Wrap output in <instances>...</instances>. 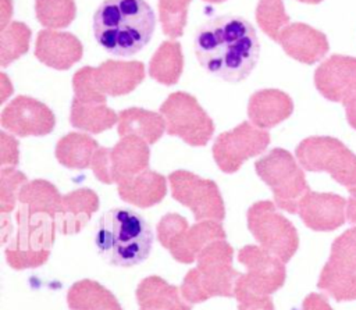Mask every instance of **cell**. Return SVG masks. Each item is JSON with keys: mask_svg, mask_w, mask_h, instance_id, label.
Here are the masks:
<instances>
[{"mask_svg": "<svg viewBox=\"0 0 356 310\" xmlns=\"http://www.w3.org/2000/svg\"><path fill=\"white\" fill-rule=\"evenodd\" d=\"M195 54L200 65L227 82H239L256 67L260 53L253 25L235 15L207 19L195 33Z\"/></svg>", "mask_w": 356, "mask_h": 310, "instance_id": "6da1fadb", "label": "cell"}, {"mask_svg": "<svg viewBox=\"0 0 356 310\" xmlns=\"http://www.w3.org/2000/svg\"><path fill=\"white\" fill-rule=\"evenodd\" d=\"M154 28V11L145 0H103L93 15L97 43L114 56L128 57L142 50Z\"/></svg>", "mask_w": 356, "mask_h": 310, "instance_id": "7a4b0ae2", "label": "cell"}, {"mask_svg": "<svg viewBox=\"0 0 356 310\" xmlns=\"http://www.w3.org/2000/svg\"><path fill=\"white\" fill-rule=\"evenodd\" d=\"M93 239L99 254L108 264L132 267L147 259L154 235L140 214L114 207L97 220Z\"/></svg>", "mask_w": 356, "mask_h": 310, "instance_id": "3957f363", "label": "cell"}, {"mask_svg": "<svg viewBox=\"0 0 356 310\" xmlns=\"http://www.w3.org/2000/svg\"><path fill=\"white\" fill-rule=\"evenodd\" d=\"M54 234L53 217L46 213H31L25 204L17 210L15 227L3 214L1 235L7 263L15 270L42 266L50 254Z\"/></svg>", "mask_w": 356, "mask_h": 310, "instance_id": "277c9868", "label": "cell"}, {"mask_svg": "<svg viewBox=\"0 0 356 310\" xmlns=\"http://www.w3.org/2000/svg\"><path fill=\"white\" fill-rule=\"evenodd\" d=\"M239 275L232 267V247L225 239H217L197 254L196 267L185 275L181 293L191 304L214 296L231 297Z\"/></svg>", "mask_w": 356, "mask_h": 310, "instance_id": "5b68a950", "label": "cell"}, {"mask_svg": "<svg viewBox=\"0 0 356 310\" xmlns=\"http://www.w3.org/2000/svg\"><path fill=\"white\" fill-rule=\"evenodd\" d=\"M295 154L305 170L328 172L350 196H356V154L341 140L331 136H310L298 145Z\"/></svg>", "mask_w": 356, "mask_h": 310, "instance_id": "8992f818", "label": "cell"}, {"mask_svg": "<svg viewBox=\"0 0 356 310\" xmlns=\"http://www.w3.org/2000/svg\"><path fill=\"white\" fill-rule=\"evenodd\" d=\"M257 175L270 186L275 206L295 214L300 199L310 190L305 172L285 149L275 147L254 163Z\"/></svg>", "mask_w": 356, "mask_h": 310, "instance_id": "52a82bcc", "label": "cell"}, {"mask_svg": "<svg viewBox=\"0 0 356 310\" xmlns=\"http://www.w3.org/2000/svg\"><path fill=\"white\" fill-rule=\"evenodd\" d=\"M248 227L260 246L271 254L289 261L299 246V238L293 224L277 211L270 200H260L248 210Z\"/></svg>", "mask_w": 356, "mask_h": 310, "instance_id": "ba28073f", "label": "cell"}, {"mask_svg": "<svg viewBox=\"0 0 356 310\" xmlns=\"http://www.w3.org/2000/svg\"><path fill=\"white\" fill-rule=\"evenodd\" d=\"M317 286L337 302L356 300V227L332 242Z\"/></svg>", "mask_w": 356, "mask_h": 310, "instance_id": "9c48e42d", "label": "cell"}, {"mask_svg": "<svg viewBox=\"0 0 356 310\" xmlns=\"http://www.w3.org/2000/svg\"><path fill=\"white\" fill-rule=\"evenodd\" d=\"M168 135L191 146H204L214 132V124L197 100L185 92L171 93L160 106Z\"/></svg>", "mask_w": 356, "mask_h": 310, "instance_id": "30bf717a", "label": "cell"}, {"mask_svg": "<svg viewBox=\"0 0 356 310\" xmlns=\"http://www.w3.org/2000/svg\"><path fill=\"white\" fill-rule=\"evenodd\" d=\"M149 143L143 139L127 135L111 147H99L93 156L90 168L95 177L103 183L118 181L147 170Z\"/></svg>", "mask_w": 356, "mask_h": 310, "instance_id": "8fae6325", "label": "cell"}, {"mask_svg": "<svg viewBox=\"0 0 356 310\" xmlns=\"http://www.w3.org/2000/svg\"><path fill=\"white\" fill-rule=\"evenodd\" d=\"M172 197L191 209L196 221H222L224 200L214 181L204 179L189 171H174L168 177Z\"/></svg>", "mask_w": 356, "mask_h": 310, "instance_id": "7c38bea8", "label": "cell"}, {"mask_svg": "<svg viewBox=\"0 0 356 310\" xmlns=\"http://www.w3.org/2000/svg\"><path fill=\"white\" fill-rule=\"evenodd\" d=\"M270 143V135L250 122H242L217 136L213 157L218 168L227 174L236 172L243 161L260 154Z\"/></svg>", "mask_w": 356, "mask_h": 310, "instance_id": "4fadbf2b", "label": "cell"}, {"mask_svg": "<svg viewBox=\"0 0 356 310\" xmlns=\"http://www.w3.org/2000/svg\"><path fill=\"white\" fill-rule=\"evenodd\" d=\"M56 118L43 103L28 96H18L1 113V125L18 136H42L53 131Z\"/></svg>", "mask_w": 356, "mask_h": 310, "instance_id": "5bb4252c", "label": "cell"}, {"mask_svg": "<svg viewBox=\"0 0 356 310\" xmlns=\"http://www.w3.org/2000/svg\"><path fill=\"white\" fill-rule=\"evenodd\" d=\"M238 260L248 272L241 275L253 291L271 295L285 282V263L261 246L248 245L238 252Z\"/></svg>", "mask_w": 356, "mask_h": 310, "instance_id": "9a60e30c", "label": "cell"}, {"mask_svg": "<svg viewBox=\"0 0 356 310\" xmlns=\"http://www.w3.org/2000/svg\"><path fill=\"white\" fill-rule=\"evenodd\" d=\"M317 90L331 101L343 106L356 100V58L348 56H331L321 63L314 72Z\"/></svg>", "mask_w": 356, "mask_h": 310, "instance_id": "2e32d148", "label": "cell"}, {"mask_svg": "<svg viewBox=\"0 0 356 310\" xmlns=\"http://www.w3.org/2000/svg\"><path fill=\"white\" fill-rule=\"evenodd\" d=\"M298 214L313 231H334L346 221V199L309 190L299 202Z\"/></svg>", "mask_w": 356, "mask_h": 310, "instance_id": "e0dca14e", "label": "cell"}, {"mask_svg": "<svg viewBox=\"0 0 356 310\" xmlns=\"http://www.w3.org/2000/svg\"><path fill=\"white\" fill-rule=\"evenodd\" d=\"M277 42L288 56L305 64L317 63L330 49L324 33L302 22L288 24L281 31Z\"/></svg>", "mask_w": 356, "mask_h": 310, "instance_id": "ac0fdd59", "label": "cell"}, {"mask_svg": "<svg viewBox=\"0 0 356 310\" xmlns=\"http://www.w3.org/2000/svg\"><path fill=\"white\" fill-rule=\"evenodd\" d=\"M35 56L50 68L68 70L81 60L82 44L72 33L44 29L36 38Z\"/></svg>", "mask_w": 356, "mask_h": 310, "instance_id": "d6986e66", "label": "cell"}, {"mask_svg": "<svg viewBox=\"0 0 356 310\" xmlns=\"http://www.w3.org/2000/svg\"><path fill=\"white\" fill-rule=\"evenodd\" d=\"M99 209V197L89 188H79L63 196L58 210L53 215L56 231L63 235L79 232Z\"/></svg>", "mask_w": 356, "mask_h": 310, "instance_id": "ffe728a7", "label": "cell"}, {"mask_svg": "<svg viewBox=\"0 0 356 310\" xmlns=\"http://www.w3.org/2000/svg\"><path fill=\"white\" fill-rule=\"evenodd\" d=\"M217 239H225V231L220 221L202 220L181 231L165 249L177 261L191 264L209 243Z\"/></svg>", "mask_w": 356, "mask_h": 310, "instance_id": "44dd1931", "label": "cell"}, {"mask_svg": "<svg viewBox=\"0 0 356 310\" xmlns=\"http://www.w3.org/2000/svg\"><path fill=\"white\" fill-rule=\"evenodd\" d=\"M93 78L104 96H121L132 92L145 78L140 61L107 60L93 67Z\"/></svg>", "mask_w": 356, "mask_h": 310, "instance_id": "7402d4cb", "label": "cell"}, {"mask_svg": "<svg viewBox=\"0 0 356 310\" xmlns=\"http://www.w3.org/2000/svg\"><path fill=\"white\" fill-rule=\"evenodd\" d=\"M293 111L292 99L278 89H261L252 95L248 115L253 125L268 129L286 120Z\"/></svg>", "mask_w": 356, "mask_h": 310, "instance_id": "603a6c76", "label": "cell"}, {"mask_svg": "<svg viewBox=\"0 0 356 310\" xmlns=\"http://www.w3.org/2000/svg\"><path fill=\"white\" fill-rule=\"evenodd\" d=\"M120 197L138 207H152L167 193V179L152 170H145L117 182Z\"/></svg>", "mask_w": 356, "mask_h": 310, "instance_id": "cb8c5ba5", "label": "cell"}, {"mask_svg": "<svg viewBox=\"0 0 356 310\" xmlns=\"http://www.w3.org/2000/svg\"><path fill=\"white\" fill-rule=\"evenodd\" d=\"M136 300L140 310H191L181 289L160 277L150 275L136 288Z\"/></svg>", "mask_w": 356, "mask_h": 310, "instance_id": "d4e9b609", "label": "cell"}, {"mask_svg": "<svg viewBox=\"0 0 356 310\" xmlns=\"http://www.w3.org/2000/svg\"><path fill=\"white\" fill-rule=\"evenodd\" d=\"M117 129L120 136L134 135L152 145L156 143L164 133L165 121L161 114L132 107L122 110L118 114Z\"/></svg>", "mask_w": 356, "mask_h": 310, "instance_id": "484cf974", "label": "cell"}, {"mask_svg": "<svg viewBox=\"0 0 356 310\" xmlns=\"http://www.w3.org/2000/svg\"><path fill=\"white\" fill-rule=\"evenodd\" d=\"M70 310H122L115 296L92 279H81L68 289Z\"/></svg>", "mask_w": 356, "mask_h": 310, "instance_id": "4316f807", "label": "cell"}, {"mask_svg": "<svg viewBox=\"0 0 356 310\" xmlns=\"http://www.w3.org/2000/svg\"><path fill=\"white\" fill-rule=\"evenodd\" d=\"M70 122L74 128L89 133H100L118 122V115L104 103H86L74 99Z\"/></svg>", "mask_w": 356, "mask_h": 310, "instance_id": "83f0119b", "label": "cell"}, {"mask_svg": "<svg viewBox=\"0 0 356 310\" xmlns=\"http://www.w3.org/2000/svg\"><path fill=\"white\" fill-rule=\"evenodd\" d=\"M97 149V142L89 135L71 132L57 142L54 153L64 167L83 170L90 167Z\"/></svg>", "mask_w": 356, "mask_h": 310, "instance_id": "f1b7e54d", "label": "cell"}, {"mask_svg": "<svg viewBox=\"0 0 356 310\" xmlns=\"http://www.w3.org/2000/svg\"><path fill=\"white\" fill-rule=\"evenodd\" d=\"M184 67L182 49L178 42H163L154 51L149 63V75L163 83L174 85L178 82Z\"/></svg>", "mask_w": 356, "mask_h": 310, "instance_id": "f546056e", "label": "cell"}, {"mask_svg": "<svg viewBox=\"0 0 356 310\" xmlns=\"http://www.w3.org/2000/svg\"><path fill=\"white\" fill-rule=\"evenodd\" d=\"M18 200L21 204H25L31 213H46L53 217L61 204L63 196L51 182L35 179L21 188Z\"/></svg>", "mask_w": 356, "mask_h": 310, "instance_id": "4dcf8cb0", "label": "cell"}, {"mask_svg": "<svg viewBox=\"0 0 356 310\" xmlns=\"http://www.w3.org/2000/svg\"><path fill=\"white\" fill-rule=\"evenodd\" d=\"M31 29L18 21L10 22L0 35V64L8 65L29 49Z\"/></svg>", "mask_w": 356, "mask_h": 310, "instance_id": "1f68e13d", "label": "cell"}, {"mask_svg": "<svg viewBox=\"0 0 356 310\" xmlns=\"http://www.w3.org/2000/svg\"><path fill=\"white\" fill-rule=\"evenodd\" d=\"M38 21L47 29L68 26L75 18L74 0H35Z\"/></svg>", "mask_w": 356, "mask_h": 310, "instance_id": "d6a6232c", "label": "cell"}, {"mask_svg": "<svg viewBox=\"0 0 356 310\" xmlns=\"http://www.w3.org/2000/svg\"><path fill=\"white\" fill-rule=\"evenodd\" d=\"M256 19L261 31L274 40L278 39L281 31L289 24L282 0H259Z\"/></svg>", "mask_w": 356, "mask_h": 310, "instance_id": "836d02e7", "label": "cell"}, {"mask_svg": "<svg viewBox=\"0 0 356 310\" xmlns=\"http://www.w3.org/2000/svg\"><path fill=\"white\" fill-rule=\"evenodd\" d=\"M191 0H159V14L163 32L175 39L182 35Z\"/></svg>", "mask_w": 356, "mask_h": 310, "instance_id": "e575fe53", "label": "cell"}, {"mask_svg": "<svg viewBox=\"0 0 356 310\" xmlns=\"http://www.w3.org/2000/svg\"><path fill=\"white\" fill-rule=\"evenodd\" d=\"M28 182L25 174L14 167H3L0 172V211L10 213L18 200L21 188Z\"/></svg>", "mask_w": 356, "mask_h": 310, "instance_id": "d590c367", "label": "cell"}, {"mask_svg": "<svg viewBox=\"0 0 356 310\" xmlns=\"http://www.w3.org/2000/svg\"><path fill=\"white\" fill-rule=\"evenodd\" d=\"M72 88L76 100L86 103H106V97L93 78V67H83L74 74Z\"/></svg>", "mask_w": 356, "mask_h": 310, "instance_id": "8d00e7d4", "label": "cell"}, {"mask_svg": "<svg viewBox=\"0 0 356 310\" xmlns=\"http://www.w3.org/2000/svg\"><path fill=\"white\" fill-rule=\"evenodd\" d=\"M234 296L238 300V310H274L270 295H263L252 288L239 275L235 284Z\"/></svg>", "mask_w": 356, "mask_h": 310, "instance_id": "74e56055", "label": "cell"}, {"mask_svg": "<svg viewBox=\"0 0 356 310\" xmlns=\"http://www.w3.org/2000/svg\"><path fill=\"white\" fill-rule=\"evenodd\" d=\"M185 228H188V222L182 215L175 213L165 214L157 224V239L167 247V245Z\"/></svg>", "mask_w": 356, "mask_h": 310, "instance_id": "f35d334b", "label": "cell"}, {"mask_svg": "<svg viewBox=\"0 0 356 310\" xmlns=\"http://www.w3.org/2000/svg\"><path fill=\"white\" fill-rule=\"evenodd\" d=\"M0 164L1 168L18 164V142L6 132L0 133Z\"/></svg>", "mask_w": 356, "mask_h": 310, "instance_id": "ab89813d", "label": "cell"}, {"mask_svg": "<svg viewBox=\"0 0 356 310\" xmlns=\"http://www.w3.org/2000/svg\"><path fill=\"white\" fill-rule=\"evenodd\" d=\"M300 310H332L325 296L320 293H310L305 297Z\"/></svg>", "mask_w": 356, "mask_h": 310, "instance_id": "60d3db41", "label": "cell"}, {"mask_svg": "<svg viewBox=\"0 0 356 310\" xmlns=\"http://www.w3.org/2000/svg\"><path fill=\"white\" fill-rule=\"evenodd\" d=\"M13 14V3L11 0H0V26L4 29L10 24V18Z\"/></svg>", "mask_w": 356, "mask_h": 310, "instance_id": "b9f144b4", "label": "cell"}, {"mask_svg": "<svg viewBox=\"0 0 356 310\" xmlns=\"http://www.w3.org/2000/svg\"><path fill=\"white\" fill-rule=\"evenodd\" d=\"M346 220L356 225V196H350L346 200Z\"/></svg>", "mask_w": 356, "mask_h": 310, "instance_id": "7bdbcfd3", "label": "cell"}, {"mask_svg": "<svg viewBox=\"0 0 356 310\" xmlns=\"http://www.w3.org/2000/svg\"><path fill=\"white\" fill-rule=\"evenodd\" d=\"M0 92H1V97H0L1 101H4L13 93V85L6 76V74L0 75Z\"/></svg>", "mask_w": 356, "mask_h": 310, "instance_id": "ee69618b", "label": "cell"}, {"mask_svg": "<svg viewBox=\"0 0 356 310\" xmlns=\"http://www.w3.org/2000/svg\"><path fill=\"white\" fill-rule=\"evenodd\" d=\"M345 107V113H346V120L349 122V125L356 129V100L352 103H348L343 106Z\"/></svg>", "mask_w": 356, "mask_h": 310, "instance_id": "f6af8a7d", "label": "cell"}, {"mask_svg": "<svg viewBox=\"0 0 356 310\" xmlns=\"http://www.w3.org/2000/svg\"><path fill=\"white\" fill-rule=\"evenodd\" d=\"M298 1H302V3H309V4H317V3H320V1H323V0H298Z\"/></svg>", "mask_w": 356, "mask_h": 310, "instance_id": "bcb514c9", "label": "cell"}, {"mask_svg": "<svg viewBox=\"0 0 356 310\" xmlns=\"http://www.w3.org/2000/svg\"><path fill=\"white\" fill-rule=\"evenodd\" d=\"M207 3H221V1H225V0H204Z\"/></svg>", "mask_w": 356, "mask_h": 310, "instance_id": "7dc6e473", "label": "cell"}]
</instances>
